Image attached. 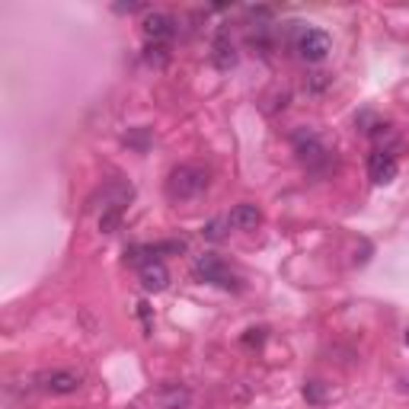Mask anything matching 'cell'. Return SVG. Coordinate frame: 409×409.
I'll return each mask as SVG.
<instances>
[{
	"instance_id": "obj_1",
	"label": "cell",
	"mask_w": 409,
	"mask_h": 409,
	"mask_svg": "<svg viewBox=\"0 0 409 409\" xmlns=\"http://www.w3.org/2000/svg\"><path fill=\"white\" fill-rule=\"evenodd\" d=\"M208 189V170L198 163H182L170 173V182H166V192L173 198H195Z\"/></svg>"
},
{
	"instance_id": "obj_2",
	"label": "cell",
	"mask_w": 409,
	"mask_h": 409,
	"mask_svg": "<svg viewBox=\"0 0 409 409\" xmlns=\"http://www.w3.org/2000/svg\"><path fill=\"white\" fill-rule=\"evenodd\" d=\"M192 272H195L198 281H208V285H217V288H227V291H236L240 288V281H236V275L230 272L227 266H224L217 256L204 253L195 259V266H192Z\"/></svg>"
},
{
	"instance_id": "obj_3",
	"label": "cell",
	"mask_w": 409,
	"mask_h": 409,
	"mask_svg": "<svg viewBox=\"0 0 409 409\" xmlns=\"http://www.w3.org/2000/svg\"><path fill=\"white\" fill-rule=\"evenodd\" d=\"M332 48V38L323 29H304L298 36V55L310 64H320Z\"/></svg>"
},
{
	"instance_id": "obj_4",
	"label": "cell",
	"mask_w": 409,
	"mask_h": 409,
	"mask_svg": "<svg viewBox=\"0 0 409 409\" xmlns=\"http://www.w3.org/2000/svg\"><path fill=\"white\" fill-rule=\"evenodd\" d=\"M396 173H400V166H396V157L387 151H374L368 157V176L374 185H387L396 179Z\"/></svg>"
},
{
	"instance_id": "obj_5",
	"label": "cell",
	"mask_w": 409,
	"mask_h": 409,
	"mask_svg": "<svg viewBox=\"0 0 409 409\" xmlns=\"http://www.w3.org/2000/svg\"><path fill=\"white\" fill-rule=\"evenodd\" d=\"M176 32V19L166 16V13H147L144 16V36L147 42H157V45H166Z\"/></svg>"
},
{
	"instance_id": "obj_6",
	"label": "cell",
	"mask_w": 409,
	"mask_h": 409,
	"mask_svg": "<svg viewBox=\"0 0 409 409\" xmlns=\"http://www.w3.org/2000/svg\"><path fill=\"white\" fill-rule=\"evenodd\" d=\"M38 387L48 390V393H77V387H80V374H74V371H48V374L38 377Z\"/></svg>"
},
{
	"instance_id": "obj_7",
	"label": "cell",
	"mask_w": 409,
	"mask_h": 409,
	"mask_svg": "<svg viewBox=\"0 0 409 409\" xmlns=\"http://www.w3.org/2000/svg\"><path fill=\"white\" fill-rule=\"evenodd\" d=\"M141 285H144V291H163L166 285H170V272H166V266L160 259H147L141 262Z\"/></svg>"
},
{
	"instance_id": "obj_8",
	"label": "cell",
	"mask_w": 409,
	"mask_h": 409,
	"mask_svg": "<svg viewBox=\"0 0 409 409\" xmlns=\"http://www.w3.org/2000/svg\"><path fill=\"white\" fill-rule=\"evenodd\" d=\"M294 151H298V157L304 160V163H317V160L326 157L323 141H320L313 131H298V134H294Z\"/></svg>"
},
{
	"instance_id": "obj_9",
	"label": "cell",
	"mask_w": 409,
	"mask_h": 409,
	"mask_svg": "<svg viewBox=\"0 0 409 409\" xmlns=\"http://www.w3.org/2000/svg\"><path fill=\"white\" fill-rule=\"evenodd\" d=\"M227 221H230V227H236V230H256L262 224V211L256 208V204L243 202V204H236V208L230 211Z\"/></svg>"
},
{
	"instance_id": "obj_10",
	"label": "cell",
	"mask_w": 409,
	"mask_h": 409,
	"mask_svg": "<svg viewBox=\"0 0 409 409\" xmlns=\"http://www.w3.org/2000/svg\"><path fill=\"white\" fill-rule=\"evenodd\" d=\"M214 64H217L221 70H230V67L236 64V51H234V45H230L224 36L214 42Z\"/></svg>"
},
{
	"instance_id": "obj_11",
	"label": "cell",
	"mask_w": 409,
	"mask_h": 409,
	"mask_svg": "<svg viewBox=\"0 0 409 409\" xmlns=\"http://www.w3.org/2000/svg\"><path fill=\"white\" fill-rule=\"evenodd\" d=\"M144 61L151 64V67H163V64L170 61V48H166V45H157V42H147Z\"/></svg>"
},
{
	"instance_id": "obj_12",
	"label": "cell",
	"mask_w": 409,
	"mask_h": 409,
	"mask_svg": "<svg viewBox=\"0 0 409 409\" xmlns=\"http://www.w3.org/2000/svg\"><path fill=\"white\" fill-rule=\"evenodd\" d=\"M227 227H230L227 217H214V221H208V224L202 227V236H204V240H214V243H217V240H224Z\"/></svg>"
},
{
	"instance_id": "obj_13",
	"label": "cell",
	"mask_w": 409,
	"mask_h": 409,
	"mask_svg": "<svg viewBox=\"0 0 409 409\" xmlns=\"http://www.w3.org/2000/svg\"><path fill=\"white\" fill-rule=\"evenodd\" d=\"M304 400L307 403H326V383L323 381H307L304 383Z\"/></svg>"
},
{
	"instance_id": "obj_14",
	"label": "cell",
	"mask_w": 409,
	"mask_h": 409,
	"mask_svg": "<svg viewBox=\"0 0 409 409\" xmlns=\"http://www.w3.org/2000/svg\"><path fill=\"white\" fill-rule=\"evenodd\" d=\"M119 221H121V208L119 204H109V208L102 211V217H99V227L106 230V234H112V230L119 227Z\"/></svg>"
},
{
	"instance_id": "obj_15",
	"label": "cell",
	"mask_w": 409,
	"mask_h": 409,
	"mask_svg": "<svg viewBox=\"0 0 409 409\" xmlns=\"http://www.w3.org/2000/svg\"><path fill=\"white\" fill-rule=\"evenodd\" d=\"M329 87V74H323V70H317V74H310V89L313 93H320V89Z\"/></svg>"
},
{
	"instance_id": "obj_16",
	"label": "cell",
	"mask_w": 409,
	"mask_h": 409,
	"mask_svg": "<svg viewBox=\"0 0 409 409\" xmlns=\"http://www.w3.org/2000/svg\"><path fill=\"white\" fill-rule=\"evenodd\" d=\"M262 339H266V332L262 329H246V336L240 339L243 345H262Z\"/></svg>"
},
{
	"instance_id": "obj_17",
	"label": "cell",
	"mask_w": 409,
	"mask_h": 409,
	"mask_svg": "<svg viewBox=\"0 0 409 409\" xmlns=\"http://www.w3.org/2000/svg\"><path fill=\"white\" fill-rule=\"evenodd\" d=\"M134 10H144V4H115V13H134Z\"/></svg>"
},
{
	"instance_id": "obj_18",
	"label": "cell",
	"mask_w": 409,
	"mask_h": 409,
	"mask_svg": "<svg viewBox=\"0 0 409 409\" xmlns=\"http://www.w3.org/2000/svg\"><path fill=\"white\" fill-rule=\"evenodd\" d=\"M406 345H409V329H406Z\"/></svg>"
}]
</instances>
